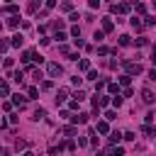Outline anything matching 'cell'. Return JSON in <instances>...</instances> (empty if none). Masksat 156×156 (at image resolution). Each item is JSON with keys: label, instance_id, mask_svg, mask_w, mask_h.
Listing matches in <instances>:
<instances>
[{"label": "cell", "instance_id": "6da1fadb", "mask_svg": "<svg viewBox=\"0 0 156 156\" xmlns=\"http://www.w3.org/2000/svg\"><path fill=\"white\" fill-rule=\"evenodd\" d=\"M122 64L127 66V76H139V73L144 71L139 61H136V64H134V61H127V58H122Z\"/></svg>", "mask_w": 156, "mask_h": 156}, {"label": "cell", "instance_id": "7a4b0ae2", "mask_svg": "<svg viewBox=\"0 0 156 156\" xmlns=\"http://www.w3.org/2000/svg\"><path fill=\"white\" fill-rule=\"evenodd\" d=\"M46 71H49V76H51V78H58V76H61V73H64V68H61V66H58L56 61H51V64L46 66Z\"/></svg>", "mask_w": 156, "mask_h": 156}, {"label": "cell", "instance_id": "3957f363", "mask_svg": "<svg viewBox=\"0 0 156 156\" xmlns=\"http://www.w3.org/2000/svg\"><path fill=\"white\" fill-rule=\"evenodd\" d=\"M142 100H144V103H146V105H151V103H154V100H156V95H154V93H151V90H142Z\"/></svg>", "mask_w": 156, "mask_h": 156}, {"label": "cell", "instance_id": "277c9868", "mask_svg": "<svg viewBox=\"0 0 156 156\" xmlns=\"http://www.w3.org/2000/svg\"><path fill=\"white\" fill-rule=\"evenodd\" d=\"M71 120H73V124H86V122H88V115H86V112H81V115L71 117Z\"/></svg>", "mask_w": 156, "mask_h": 156}, {"label": "cell", "instance_id": "5b68a950", "mask_svg": "<svg viewBox=\"0 0 156 156\" xmlns=\"http://www.w3.org/2000/svg\"><path fill=\"white\" fill-rule=\"evenodd\" d=\"M112 27H115V22H112L110 17H105L103 20V32H112Z\"/></svg>", "mask_w": 156, "mask_h": 156}, {"label": "cell", "instance_id": "8992f818", "mask_svg": "<svg viewBox=\"0 0 156 156\" xmlns=\"http://www.w3.org/2000/svg\"><path fill=\"white\" fill-rule=\"evenodd\" d=\"M78 68H81V71H93V68H90V61H88V58H81V61H78Z\"/></svg>", "mask_w": 156, "mask_h": 156}, {"label": "cell", "instance_id": "52a82bcc", "mask_svg": "<svg viewBox=\"0 0 156 156\" xmlns=\"http://www.w3.org/2000/svg\"><path fill=\"white\" fill-rule=\"evenodd\" d=\"M15 105H17L20 110H22V107L27 105V98H22V95H15Z\"/></svg>", "mask_w": 156, "mask_h": 156}, {"label": "cell", "instance_id": "ba28073f", "mask_svg": "<svg viewBox=\"0 0 156 156\" xmlns=\"http://www.w3.org/2000/svg\"><path fill=\"white\" fill-rule=\"evenodd\" d=\"M44 117H46V110L44 107H37L34 110V120H44Z\"/></svg>", "mask_w": 156, "mask_h": 156}, {"label": "cell", "instance_id": "9c48e42d", "mask_svg": "<svg viewBox=\"0 0 156 156\" xmlns=\"http://www.w3.org/2000/svg\"><path fill=\"white\" fill-rule=\"evenodd\" d=\"M129 44H132V37L129 34H122L120 37V46H129Z\"/></svg>", "mask_w": 156, "mask_h": 156}, {"label": "cell", "instance_id": "30bf717a", "mask_svg": "<svg viewBox=\"0 0 156 156\" xmlns=\"http://www.w3.org/2000/svg\"><path fill=\"white\" fill-rule=\"evenodd\" d=\"M120 139H124V134H120V132H112V134H110V144L120 142Z\"/></svg>", "mask_w": 156, "mask_h": 156}, {"label": "cell", "instance_id": "8fae6325", "mask_svg": "<svg viewBox=\"0 0 156 156\" xmlns=\"http://www.w3.org/2000/svg\"><path fill=\"white\" fill-rule=\"evenodd\" d=\"M66 98H68V90H58L56 93V103H64Z\"/></svg>", "mask_w": 156, "mask_h": 156}, {"label": "cell", "instance_id": "7c38bea8", "mask_svg": "<svg viewBox=\"0 0 156 156\" xmlns=\"http://www.w3.org/2000/svg\"><path fill=\"white\" fill-rule=\"evenodd\" d=\"M10 44H12V46H22V34H15Z\"/></svg>", "mask_w": 156, "mask_h": 156}, {"label": "cell", "instance_id": "4fadbf2b", "mask_svg": "<svg viewBox=\"0 0 156 156\" xmlns=\"http://www.w3.org/2000/svg\"><path fill=\"white\" fill-rule=\"evenodd\" d=\"M107 103H110V98H107V95H98V105H100V107H105Z\"/></svg>", "mask_w": 156, "mask_h": 156}, {"label": "cell", "instance_id": "5bb4252c", "mask_svg": "<svg viewBox=\"0 0 156 156\" xmlns=\"http://www.w3.org/2000/svg\"><path fill=\"white\" fill-rule=\"evenodd\" d=\"M132 27H134L136 32H142V29H144V25H142L139 20H136V17H132Z\"/></svg>", "mask_w": 156, "mask_h": 156}, {"label": "cell", "instance_id": "9a60e30c", "mask_svg": "<svg viewBox=\"0 0 156 156\" xmlns=\"http://www.w3.org/2000/svg\"><path fill=\"white\" fill-rule=\"evenodd\" d=\"M105 120H107V122L117 120V112H115V110H107V112H105Z\"/></svg>", "mask_w": 156, "mask_h": 156}, {"label": "cell", "instance_id": "2e32d148", "mask_svg": "<svg viewBox=\"0 0 156 156\" xmlns=\"http://www.w3.org/2000/svg\"><path fill=\"white\" fill-rule=\"evenodd\" d=\"M107 122H98V132H100V134H107Z\"/></svg>", "mask_w": 156, "mask_h": 156}, {"label": "cell", "instance_id": "e0dca14e", "mask_svg": "<svg viewBox=\"0 0 156 156\" xmlns=\"http://www.w3.org/2000/svg\"><path fill=\"white\" fill-rule=\"evenodd\" d=\"M22 78H25L22 71H15V73H12V81H17V83H22Z\"/></svg>", "mask_w": 156, "mask_h": 156}, {"label": "cell", "instance_id": "ac0fdd59", "mask_svg": "<svg viewBox=\"0 0 156 156\" xmlns=\"http://www.w3.org/2000/svg\"><path fill=\"white\" fill-rule=\"evenodd\" d=\"M17 25H20V17H10V20H8V27H12V29H15Z\"/></svg>", "mask_w": 156, "mask_h": 156}, {"label": "cell", "instance_id": "d6986e66", "mask_svg": "<svg viewBox=\"0 0 156 156\" xmlns=\"http://www.w3.org/2000/svg\"><path fill=\"white\" fill-rule=\"evenodd\" d=\"M107 90H110V93H117V95H120V86H117V83H107Z\"/></svg>", "mask_w": 156, "mask_h": 156}, {"label": "cell", "instance_id": "ffe728a7", "mask_svg": "<svg viewBox=\"0 0 156 156\" xmlns=\"http://www.w3.org/2000/svg\"><path fill=\"white\" fill-rule=\"evenodd\" d=\"M110 154H112V156H124V149H122V146H115Z\"/></svg>", "mask_w": 156, "mask_h": 156}, {"label": "cell", "instance_id": "44dd1931", "mask_svg": "<svg viewBox=\"0 0 156 156\" xmlns=\"http://www.w3.org/2000/svg\"><path fill=\"white\" fill-rule=\"evenodd\" d=\"M0 93H3V95H10V86L3 83V86H0Z\"/></svg>", "mask_w": 156, "mask_h": 156}, {"label": "cell", "instance_id": "7402d4cb", "mask_svg": "<svg viewBox=\"0 0 156 156\" xmlns=\"http://www.w3.org/2000/svg\"><path fill=\"white\" fill-rule=\"evenodd\" d=\"M112 105H115V107H120V105H122V98H120V95H115V98H112Z\"/></svg>", "mask_w": 156, "mask_h": 156}, {"label": "cell", "instance_id": "603a6c76", "mask_svg": "<svg viewBox=\"0 0 156 156\" xmlns=\"http://www.w3.org/2000/svg\"><path fill=\"white\" fill-rule=\"evenodd\" d=\"M103 37H105V32H95V34H93L95 42H103Z\"/></svg>", "mask_w": 156, "mask_h": 156}, {"label": "cell", "instance_id": "cb8c5ba5", "mask_svg": "<svg viewBox=\"0 0 156 156\" xmlns=\"http://www.w3.org/2000/svg\"><path fill=\"white\" fill-rule=\"evenodd\" d=\"M129 81H132V76H122V78H120V83H122V86H129Z\"/></svg>", "mask_w": 156, "mask_h": 156}, {"label": "cell", "instance_id": "d4e9b609", "mask_svg": "<svg viewBox=\"0 0 156 156\" xmlns=\"http://www.w3.org/2000/svg\"><path fill=\"white\" fill-rule=\"evenodd\" d=\"M88 81H98V71H88Z\"/></svg>", "mask_w": 156, "mask_h": 156}, {"label": "cell", "instance_id": "484cf974", "mask_svg": "<svg viewBox=\"0 0 156 156\" xmlns=\"http://www.w3.org/2000/svg\"><path fill=\"white\" fill-rule=\"evenodd\" d=\"M37 8H39V0H32V3H29V12H34Z\"/></svg>", "mask_w": 156, "mask_h": 156}, {"label": "cell", "instance_id": "4316f807", "mask_svg": "<svg viewBox=\"0 0 156 156\" xmlns=\"http://www.w3.org/2000/svg\"><path fill=\"white\" fill-rule=\"evenodd\" d=\"M71 83H73V86H81V83H83V78H78V76H73V78H71Z\"/></svg>", "mask_w": 156, "mask_h": 156}, {"label": "cell", "instance_id": "83f0119b", "mask_svg": "<svg viewBox=\"0 0 156 156\" xmlns=\"http://www.w3.org/2000/svg\"><path fill=\"white\" fill-rule=\"evenodd\" d=\"M42 88H44V90H51V88H54V83H51V81H44V83H42Z\"/></svg>", "mask_w": 156, "mask_h": 156}, {"label": "cell", "instance_id": "f1b7e54d", "mask_svg": "<svg viewBox=\"0 0 156 156\" xmlns=\"http://www.w3.org/2000/svg\"><path fill=\"white\" fill-rule=\"evenodd\" d=\"M134 8H136V12H139V15H144V12H146V8H144V5H139V3H136Z\"/></svg>", "mask_w": 156, "mask_h": 156}, {"label": "cell", "instance_id": "f546056e", "mask_svg": "<svg viewBox=\"0 0 156 156\" xmlns=\"http://www.w3.org/2000/svg\"><path fill=\"white\" fill-rule=\"evenodd\" d=\"M37 95H39V90H37V88H29V98H32V100H34Z\"/></svg>", "mask_w": 156, "mask_h": 156}, {"label": "cell", "instance_id": "4dcf8cb0", "mask_svg": "<svg viewBox=\"0 0 156 156\" xmlns=\"http://www.w3.org/2000/svg\"><path fill=\"white\" fill-rule=\"evenodd\" d=\"M78 103H81V100H71V103H68V107H71V110H78Z\"/></svg>", "mask_w": 156, "mask_h": 156}, {"label": "cell", "instance_id": "1f68e13d", "mask_svg": "<svg viewBox=\"0 0 156 156\" xmlns=\"http://www.w3.org/2000/svg\"><path fill=\"white\" fill-rule=\"evenodd\" d=\"M149 78H151V81H156V68H154V71H149Z\"/></svg>", "mask_w": 156, "mask_h": 156}, {"label": "cell", "instance_id": "d6a6232c", "mask_svg": "<svg viewBox=\"0 0 156 156\" xmlns=\"http://www.w3.org/2000/svg\"><path fill=\"white\" fill-rule=\"evenodd\" d=\"M151 61H154V66H156V46H154V54H151Z\"/></svg>", "mask_w": 156, "mask_h": 156}, {"label": "cell", "instance_id": "836d02e7", "mask_svg": "<svg viewBox=\"0 0 156 156\" xmlns=\"http://www.w3.org/2000/svg\"><path fill=\"white\" fill-rule=\"evenodd\" d=\"M25 156H34V154H32V151H25Z\"/></svg>", "mask_w": 156, "mask_h": 156}, {"label": "cell", "instance_id": "e575fe53", "mask_svg": "<svg viewBox=\"0 0 156 156\" xmlns=\"http://www.w3.org/2000/svg\"><path fill=\"white\" fill-rule=\"evenodd\" d=\"M154 8H156V0H154Z\"/></svg>", "mask_w": 156, "mask_h": 156}, {"label": "cell", "instance_id": "d590c367", "mask_svg": "<svg viewBox=\"0 0 156 156\" xmlns=\"http://www.w3.org/2000/svg\"><path fill=\"white\" fill-rule=\"evenodd\" d=\"M8 3H10V0H8Z\"/></svg>", "mask_w": 156, "mask_h": 156}]
</instances>
